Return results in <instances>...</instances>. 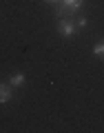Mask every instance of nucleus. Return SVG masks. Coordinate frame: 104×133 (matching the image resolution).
<instances>
[{"instance_id": "1", "label": "nucleus", "mask_w": 104, "mask_h": 133, "mask_svg": "<svg viewBox=\"0 0 104 133\" xmlns=\"http://www.w3.org/2000/svg\"><path fill=\"white\" fill-rule=\"evenodd\" d=\"M58 31H60L62 36H66V38H71V36H75L78 27H75V22H73L71 18H60L58 20Z\"/></svg>"}, {"instance_id": "2", "label": "nucleus", "mask_w": 104, "mask_h": 133, "mask_svg": "<svg viewBox=\"0 0 104 133\" xmlns=\"http://www.w3.org/2000/svg\"><path fill=\"white\" fill-rule=\"evenodd\" d=\"M11 98H13L11 84H0V104H2V102H9Z\"/></svg>"}, {"instance_id": "3", "label": "nucleus", "mask_w": 104, "mask_h": 133, "mask_svg": "<svg viewBox=\"0 0 104 133\" xmlns=\"http://www.w3.org/2000/svg\"><path fill=\"white\" fill-rule=\"evenodd\" d=\"M82 2H84V0H62V5H64L66 9L71 11V14L80 9V7H82Z\"/></svg>"}, {"instance_id": "4", "label": "nucleus", "mask_w": 104, "mask_h": 133, "mask_svg": "<svg viewBox=\"0 0 104 133\" xmlns=\"http://www.w3.org/2000/svg\"><path fill=\"white\" fill-rule=\"evenodd\" d=\"M22 82H24V76H22V73H13L11 80H9V84H11V87H20Z\"/></svg>"}, {"instance_id": "5", "label": "nucleus", "mask_w": 104, "mask_h": 133, "mask_svg": "<svg viewBox=\"0 0 104 133\" xmlns=\"http://www.w3.org/2000/svg\"><path fill=\"white\" fill-rule=\"evenodd\" d=\"M93 53H95V56H104V42H100V44H95V49H93Z\"/></svg>"}, {"instance_id": "6", "label": "nucleus", "mask_w": 104, "mask_h": 133, "mask_svg": "<svg viewBox=\"0 0 104 133\" xmlns=\"http://www.w3.org/2000/svg\"><path fill=\"white\" fill-rule=\"evenodd\" d=\"M75 27H78V29H84V27H86V18H84V16H80V18L75 20Z\"/></svg>"}, {"instance_id": "7", "label": "nucleus", "mask_w": 104, "mask_h": 133, "mask_svg": "<svg viewBox=\"0 0 104 133\" xmlns=\"http://www.w3.org/2000/svg\"><path fill=\"white\" fill-rule=\"evenodd\" d=\"M47 2H58V0H47Z\"/></svg>"}]
</instances>
